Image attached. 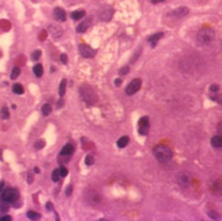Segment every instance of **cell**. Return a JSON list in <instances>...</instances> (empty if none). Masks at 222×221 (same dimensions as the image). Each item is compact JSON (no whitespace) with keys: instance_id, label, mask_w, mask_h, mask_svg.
Wrapping results in <instances>:
<instances>
[{"instance_id":"24","label":"cell","mask_w":222,"mask_h":221,"mask_svg":"<svg viewBox=\"0 0 222 221\" xmlns=\"http://www.w3.org/2000/svg\"><path fill=\"white\" fill-rule=\"evenodd\" d=\"M20 72H21V69L18 68V66H15L14 69H12V71H11V75H10V78L14 80V79H16V78H18V75H20Z\"/></svg>"},{"instance_id":"5","label":"cell","mask_w":222,"mask_h":221,"mask_svg":"<svg viewBox=\"0 0 222 221\" xmlns=\"http://www.w3.org/2000/svg\"><path fill=\"white\" fill-rule=\"evenodd\" d=\"M8 203H15L18 199V192L16 189H6L4 192H2V198Z\"/></svg>"},{"instance_id":"34","label":"cell","mask_w":222,"mask_h":221,"mask_svg":"<svg viewBox=\"0 0 222 221\" xmlns=\"http://www.w3.org/2000/svg\"><path fill=\"white\" fill-rule=\"evenodd\" d=\"M59 172H60V176H62V177H65V176L68 175V170L64 167V166H62V167L59 168Z\"/></svg>"},{"instance_id":"3","label":"cell","mask_w":222,"mask_h":221,"mask_svg":"<svg viewBox=\"0 0 222 221\" xmlns=\"http://www.w3.org/2000/svg\"><path fill=\"white\" fill-rule=\"evenodd\" d=\"M80 95L82 97V100L88 104V106H92L97 102V95L95 94V91L90 88V87H81L80 88Z\"/></svg>"},{"instance_id":"38","label":"cell","mask_w":222,"mask_h":221,"mask_svg":"<svg viewBox=\"0 0 222 221\" xmlns=\"http://www.w3.org/2000/svg\"><path fill=\"white\" fill-rule=\"evenodd\" d=\"M217 132H218V135L222 136V122H220L217 125Z\"/></svg>"},{"instance_id":"41","label":"cell","mask_w":222,"mask_h":221,"mask_svg":"<svg viewBox=\"0 0 222 221\" xmlns=\"http://www.w3.org/2000/svg\"><path fill=\"white\" fill-rule=\"evenodd\" d=\"M0 220L2 221H11V217L10 216H3V217H0Z\"/></svg>"},{"instance_id":"27","label":"cell","mask_w":222,"mask_h":221,"mask_svg":"<svg viewBox=\"0 0 222 221\" xmlns=\"http://www.w3.org/2000/svg\"><path fill=\"white\" fill-rule=\"evenodd\" d=\"M8 209H9V203L5 201V200H3V199H0V210H2V211H6Z\"/></svg>"},{"instance_id":"17","label":"cell","mask_w":222,"mask_h":221,"mask_svg":"<svg viewBox=\"0 0 222 221\" xmlns=\"http://www.w3.org/2000/svg\"><path fill=\"white\" fill-rule=\"evenodd\" d=\"M211 144L215 149H221L222 147V136L221 135H215L212 139H211Z\"/></svg>"},{"instance_id":"32","label":"cell","mask_w":222,"mask_h":221,"mask_svg":"<svg viewBox=\"0 0 222 221\" xmlns=\"http://www.w3.org/2000/svg\"><path fill=\"white\" fill-rule=\"evenodd\" d=\"M40 57H41V50H36V52L32 53V59L33 60H38Z\"/></svg>"},{"instance_id":"9","label":"cell","mask_w":222,"mask_h":221,"mask_svg":"<svg viewBox=\"0 0 222 221\" xmlns=\"http://www.w3.org/2000/svg\"><path fill=\"white\" fill-rule=\"evenodd\" d=\"M139 125H140V129H139V133L141 135H147L149 133V129H150V122H149V118L147 117H142L139 122Z\"/></svg>"},{"instance_id":"26","label":"cell","mask_w":222,"mask_h":221,"mask_svg":"<svg viewBox=\"0 0 222 221\" xmlns=\"http://www.w3.org/2000/svg\"><path fill=\"white\" fill-rule=\"evenodd\" d=\"M27 217H28L30 220H38V219L41 217V215H40L38 213H34V211H28V213H27Z\"/></svg>"},{"instance_id":"19","label":"cell","mask_w":222,"mask_h":221,"mask_svg":"<svg viewBox=\"0 0 222 221\" xmlns=\"http://www.w3.org/2000/svg\"><path fill=\"white\" fill-rule=\"evenodd\" d=\"M33 72H34V75L37 78H41L43 75V66H42V64H36L33 66Z\"/></svg>"},{"instance_id":"39","label":"cell","mask_w":222,"mask_h":221,"mask_svg":"<svg viewBox=\"0 0 222 221\" xmlns=\"http://www.w3.org/2000/svg\"><path fill=\"white\" fill-rule=\"evenodd\" d=\"M46 36H47V32H46V31H42V32L40 33V40H41V41H44Z\"/></svg>"},{"instance_id":"33","label":"cell","mask_w":222,"mask_h":221,"mask_svg":"<svg viewBox=\"0 0 222 221\" xmlns=\"http://www.w3.org/2000/svg\"><path fill=\"white\" fill-rule=\"evenodd\" d=\"M2 116H3L4 119H8V118H9V110H8L6 107H4V108L2 109Z\"/></svg>"},{"instance_id":"18","label":"cell","mask_w":222,"mask_h":221,"mask_svg":"<svg viewBox=\"0 0 222 221\" xmlns=\"http://www.w3.org/2000/svg\"><path fill=\"white\" fill-rule=\"evenodd\" d=\"M162 37H163V33H162V32H158V33H156V34H154V36H151L150 38H149V41H150L151 46H152V47H155V46H156V43L162 38Z\"/></svg>"},{"instance_id":"2","label":"cell","mask_w":222,"mask_h":221,"mask_svg":"<svg viewBox=\"0 0 222 221\" xmlns=\"http://www.w3.org/2000/svg\"><path fill=\"white\" fill-rule=\"evenodd\" d=\"M196 40L202 46H208L210 43H212V41L215 40V31L211 27H204L201 28L198 34H196Z\"/></svg>"},{"instance_id":"4","label":"cell","mask_w":222,"mask_h":221,"mask_svg":"<svg viewBox=\"0 0 222 221\" xmlns=\"http://www.w3.org/2000/svg\"><path fill=\"white\" fill-rule=\"evenodd\" d=\"M177 182L182 187H189L192 184V182H193V177L188 172H180L177 176Z\"/></svg>"},{"instance_id":"47","label":"cell","mask_w":222,"mask_h":221,"mask_svg":"<svg viewBox=\"0 0 222 221\" xmlns=\"http://www.w3.org/2000/svg\"><path fill=\"white\" fill-rule=\"evenodd\" d=\"M27 181H28V183H32V173L31 172L28 173V179Z\"/></svg>"},{"instance_id":"1","label":"cell","mask_w":222,"mask_h":221,"mask_svg":"<svg viewBox=\"0 0 222 221\" xmlns=\"http://www.w3.org/2000/svg\"><path fill=\"white\" fill-rule=\"evenodd\" d=\"M154 155L157 159V161H160L162 163H166V162L171 161L172 156H173L171 149L168 146H166V145H157V146H155Z\"/></svg>"},{"instance_id":"25","label":"cell","mask_w":222,"mask_h":221,"mask_svg":"<svg viewBox=\"0 0 222 221\" xmlns=\"http://www.w3.org/2000/svg\"><path fill=\"white\" fill-rule=\"evenodd\" d=\"M60 172H59V170H54L53 172H52V181L53 182H58L59 179H60Z\"/></svg>"},{"instance_id":"46","label":"cell","mask_w":222,"mask_h":221,"mask_svg":"<svg viewBox=\"0 0 222 221\" xmlns=\"http://www.w3.org/2000/svg\"><path fill=\"white\" fill-rule=\"evenodd\" d=\"M62 104H64V101H63V98H60V101L58 102V108H60V107H62Z\"/></svg>"},{"instance_id":"22","label":"cell","mask_w":222,"mask_h":221,"mask_svg":"<svg viewBox=\"0 0 222 221\" xmlns=\"http://www.w3.org/2000/svg\"><path fill=\"white\" fill-rule=\"evenodd\" d=\"M12 92L16 95H22L24 94V86L21 84H15L12 86Z\"/></svg>"},{"instance_id":"20","label":"cell","mask_w":222,"mask_h":221,"mask_svg":"<svg viewBox=\"0 0 222 221\" xmlns=\"http://www.w3.org/2000/svg\"><path fill=\"white\" fill-rule=\"evenodd\" d=\"M85 16V11L84 10H76L71 12V18L72 20H81V18Z\"/></svg>"},{"instance_id":"37","label":"cell","mask_w":222,"mask_h":221,"mask_svg":"<svg viewBox=\"0 0 222 221\" xmlns=\"http://www.w3.org/2000/svg\"><path fill=\"white\" fill-rule=\"evenodd\" d=\"M60 60H62V63L66 64V63H68V55H66V54H62V55H60Z\"/></svg>"},{"instance_id":"6","label":"cell","mask_w":222,"mask_h":221,"mask_svg":"<svg viewBox=\"0 0 222 221\" xmlns=\"http://www.w3.org/2000/svg\"><path fill=\"white\" fill-rule=\"evenodd\" d=\"M141 79H134L130 84H129L128 86H126V90H125V92H126V95H134V94H136V92L140 90V87H141Z\"/></svg>"},{"instance_id":"44","label":"cell","mask_w":222,"mask_h":221,"mask_svg":"<svg viewBox=\"0 0 222 221\" xmlns=\"http://www.w3.org/2000/svg\"><path fill=\"white\" fill-rule=\"evenodd\" d=\"M122 85V79H117L116 80V86H120Z\"/></svg>"},{"instance_id":"31","label":"cell","mask_w":222,"mask_h":221,"mask_svg":"<svg viewBox=\"0 0 222 221\" xmlns=\"http://www.w3.org/2000/svg\"><path fill=\"white\" fill-rule=\"evenodd\" d=\"M44 145H46V143H44L43 140H38V141H37V143L34 144V147H36L37 150H40V149H42V147H43Z\"/></svg>"},{"instance_id":"11","label":"cell","mask_w":222,"mask_h":221,"mask_svg":"<svg viewBox=\"0 0 222 221\" xmlns=\"http://www.w3.org/2000/svg\"><path fill=\"white\" fill-rule=\"evenodd\" d=\"M80 54L85 58H91L95 55V50L87 44H81L80 46Z\"/></svg>"},{"instance_id":"15","label":"cell","mask_w":222,"mask_h":221,"mask_svg":"<svg viewBox=\"0 0 222 221\" xmlns=\"http://www.w3.org/2000/svg\"><path fill=\"white\" fill-rule=\"evenodd\" d=\"M188 14V9L187 8H178V9H174L171 14H170V16H173V17H176V18H179V17H183V16H186Z\"/></svg>"},{"instance_id":"23","label":"cell","mask_w":222,"mask_h":221,"mask_svg":"<svg viewBox=\"0 0 222 221\" xmlns=\"http://www.w3.org/2000/svg\"><path fill=\"white\" fill-rule=\"evenodd\" d=\"M65 88H66V80L63 79L62 82H60V86H59V96L63 97L64 94H65Z\"/></svg>"},{"instance_id":"43","label":"cell","mask_w":222,"mask_h":221,"mask_svg":"<svg viewBox=\"0 0 222 221\" xmlns=\"http://www.w3.org/2000/svg\"><path fill=\"white\" fill-rule=\"evenodd\" d=\"M4 187H5V183H4V182H2V183H0V194H2V192H3Z\"/></svg>"},{"instance_id":"40","label":"cell","mask_w":222,"mask_h":221,"mask_svg":"<svg viewBox=\"0 0 222 221\" xmlns=\"http://www.w3.org/2000/svg\"><path fill=\"white\" fill-rule=\"evenodd\" d=\"M71 192H72V186H69V187H68V189H66V193H65V194L69 197V195L71 194Z\"/></svg>"},{"instance_id":"16","label":"cell","mask_w":222,"mask_h":221,"mask_svg":"<svg viewBox=\"0 0 222 221\" xmlns=\"http://www.w3.org/2000/svg\"><path fill=\"white\" fill-rule=\"evenodd\" d=\"M74 145L72 144H66L63 149H62V151H60V156H70L72 152H74Z\"/></svg>"},{"instance_id":"10","label":"cell","mask_w":222,"mask_h":221,"mask_svg":"<svg viewBox=\"0 0 222 221\" xmlns=\"http://www.w3.org/2000/svg\"><path fill=\"white\" fill-rule=\"evenodd\" d=\"M48 33L53 37V38L58 40V38H60L62 34H63V30H62L58 25H49V27H48Z\"/></svg>"},{"instance_id":"7","label":"cell","mask_w":222,"mask_h":221,"mask_svg":"<svg viewBox=\"0 0 222 221\" xmlns=\"http://www.w3.org/2000/svg\"><path fill=\"white\" fill-rule=\"evenodd\" d=\"M86 199L91 203V204H100L101 200H102V195L98 192L94 191V189H90L86 193Z\"/></svg>"},{"instance_id":"45","label":"cell","mask_w":222,"mask_h":221,"mask_svg":"<svg viewBox=\"0 0 222 221\" xmlns=\"http://www.w3.org/2000/svg\"><path fill=\"white\" fill-rule=\"evenodd\" d=\"M164 0H151V3H154V4H157V3H163Z\"/></svg>"},{"instance_id":"35","label":"cell","mask_w":222,"mask_h":221,"mask_svg":"<svg viewBox=\"0 0 222 221\" xmlns=\"http://www.w3.org/2000/svg\"><path fill=\"white\" fill-rule=\"evenodd\" d=\"M209 215H210L212 219H215V220L220 219V214H217V213H215V211H212V210H210V211H209Z\"/></svg>"},{"instance_id":"36","label":"cell","mask_w":222,"mask_h":221,"mask_svg":"<svg viewBox=\"0 0 222 221\" xmlns=\"http://www.w3.org/2000/svg\"><path fill=\"white\" fill-rule=\"evenodd\" d=\"M218 88H220V87H218L217 85H211V86H210V91H211V92H214V94L218 92Z\"/></svg>"},{"instance_id":"49","label":"cell","mask_w":222,"mask_h":221,"mask_svg":"<svg viewBox=\"0 0 222 221\" xmlns=\"http://www.w3.org/2000/svg\"><path fill=\"white\" fill-rule=\"evenodd\" d=\"M0 57H2V52H0Z\"/></svg>"},{"instance_id":"21","label":"cell","mask_w":222,"mask_h":221,"mask_svg":"<svg viewBox=\"0 0 222 221\" xmlns=\"http://www.w3.org/2000/svg\"><path fill=\"white\" fill-rule=\"evenodd\" d=\"M128 144H129V136H122V138L117 141V146H118V147H120V149L125 147Z\"/></svg>"},{"instance_id":"48","label":"cell","mask_w":222,"mask_h":221,"mask_svg":"<svg viewBox=\"0 0 222 221\" xmlns=\"http://www.w3.org/2000/svg\"><path fill=\"white\" fill-rule=\"evenodd\" d=\"M47 209L48 210H52V203H47Z\"/></svg>"},{"instance_id":"42","label":"cell","mask_w":222,"mask_h":221,"mask_svg":"<svg viewBox=\"0 0 222 221\" xmlns=\"http://www.w3.org/2000/svg\"><path fill=\"white\" fill-rule=\"evenodd\" d=\"M128 71H129V68H123V69L120 70V74H122V75H124V74H126Z\"/></svg>"},{"instance_id":"29","label":"cell","mask_w":222,"mask_h":221,"mask_svg":"<svg viewBox=\"0 0 222 221\" xmlns=\"http://www.w3.org/2000/svg\"><path fill=\"white\" fill-rule=\"evenodd\" d=\"M210 98L214 100V101H216V102H218V103H222V95H218V92H216V94L211 95Z\"/></svg>"},{"instance_id":"28","label":"cell","mask_w":222,"mask_h":221,"mask_svg":"<svg viewBox=\"0 0 222 221\" xmlns=\"http://www.w3.org/2000/svg\"><path fill=\"white\" fill-rule=\"evenodd\" d=\"M50 112H52L50 104H44V106L42 107V113H43V116H48Z\"/></svg>"},{"instance_id":"8","label":"cell","mask_w":222,"mask_h":221,"mask_svg":"<svg viewBox=\"0 0 222 221\" xmlns=\"http://www.w3.org/2000/svg\"><path fill=\"white\" fill-rule=\"evenodd\" d=\"M210 191L215 195H222V177H220L210 183Z\"/></svg>"},{"instance_id":"12","label":"cell","mask_w":222,"mask_h":221,"mask_svg":"<svg viewBox=\"0 0 222 221\" xmlns=\"http://www.w3.org/2000/svg\"><path fill=\"white\" fill-rule=\"evenodd\" d=\"M92 25V17H87V18H85V20H82V22L80 24V25H78V27H76V31L79 32V33H82V32H85L86 30H88V27Z\"/></svg>"},{"instance_id":"13","label":"cell","mask_w":222,"mask_h":221,"mask_svg":"<svg viewBox=\"0 0 222 221\" xmlns=\"http://www.w3.org/2000/svg\"><path fill=\"white\" fill-rule=\"evenodd\" d=\"M112 16H113V9L112 8H107V9L102 10L101 14H100V18L102 21H109L110 18H112Z\"/></svg>"},{"instance_id":"14","label":"cell","mask_w":222,"mask_h":221,"mask_svg":"<svg viewBox=\"0 0 222 221\" xmlns=\"http://www.w3.org/2000/svg\"><path fill=\"white\" fill-rule=\"evenodd\" d=\"M53 15L55 17V20L58 21H65L66 20V14L62 8H55L53 11Z\"/></svg>"},{"instance_id":"30","label":"cell","mask_w":222,"mask_h":221,"mask_svg":"<svg viewBox=\"0 0 222 221\" xmlns=\"http://www.w3.org/2000/svg\"><path fill=\"white\" fill-rule=\"evenodd\" d=\"M94 161H95V160H94V156H92V155H87V156H86V160H85V163H86L87 166H91L92 163H94Z\"/></svg>"}]
</instances>
